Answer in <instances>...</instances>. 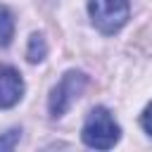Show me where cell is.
I'll return each mask as SVG.
<instances>
[{
    "mask_svg": "<svg viewBox=\"0 0 152 152\" xmlns=\"http://www.w3.org/2000/svg\"><path fill=\"white\" fill-rule=\"evenodd\" d=\"M88 17L100 33L114 36L131 19V0H88Z\"/></svg>",
    "mask_w": 152,
    "mask_h": 152,
    "instance_id": "3",
    "label": "cell"
},
{
    "mask_svg": "<svg viewBox=\"0 0 152 152\" xmlns=\"http://www.w3.org/2000/svg\"><path fill=\"white\" fill-rule=\"evenodd\" d=\"M14 12L7 5H0V48H7L14 38Z\"/></svg>",
    "mask_w": 152,
    "mask_h": 152,
    "instance_id": "6",
    "label": "cell"
},
{
    "mask_svg": "<svg viewBox=\"0 0 152 152\" xmlns=\"http://www.w3.org/2000/svg\"><path fill=\"white\" fill-rule=\"evenodd\" d=\"M19 138H21V128H10L7 133H2V135H0V152L14 150L17 142H19Z\"/></svg>",
    "mask_w": 152,
    "mask_h": 152,
    "instance_id": "7",
    "label": "cell"
},
{
    "mask_svg": "<svg viewBox=\"0 0 152 152\" xmlns=\"http://www.w3.org/2000/svg\"><path fill=\"white\" fill-rule=\"evenodd\" d=\"M48 57V40H45V36L43 33H31L28 36V45H26V59L31 62V64H38V62H43Z\"/></svg>",
    "mask_w": 152,
    "mask_h": 152,
    "instance_id": "5",
    "label": "cell"
},
{
    "mask_svg": "<svg viewBox=\"0 0 152 152\" xmlns=\"http://www.w3.org/2000/svg\"><path fill=\"white\" fill-rule=\"evenodd\" d=\"M88 88V74L78 71V69H69L62 74V78L52 86L50 95H48V112L52 119H59L69 112V107L83 95V90Z\"/></svg>",
    "mask_w": 152,
    "mask_h": 152,
    "instance_id": "2",
    "label": "cell"
},
{
    "mask_svg": "<svg viewBox=\"0 0 152 152\" xmlns=\"http://www.w3.org/2000/svg\"><path fill=\"white\" fill-rule=\"evenodd\" d=\"M24 97V78L12 64L0 66V109H12Z\"/></svg>",
    "mask_w": 152,
    "mask_h": 152,
    "instance_id": "4",
    "label": "cell"
},
{
    "mask_svg": "<svg viewBox=\"0 0 152 152\" xmlns=\"http://www.w3.org/2000/svg\"><path fill=\"white\" fill-rule=\"evenodd\" d=\"M140 126H142V131H145L147 135H152V102L142 109V114H140Z\"/></svg>",
    "mask_w": 152,
    "mask_h": 152,
    "instance_id": "8",
    "label": "cell"
},
{
    "mask_svg": "<svg viewBox=\"0 0 152 152\" xmlns=\"http://www.w3.org/2000/svg\"><path fill=\"white\" fill-rule=\"evenodd\" d=\"M121 138V126L107 107H93L83 121L81 140L93 150H112Z\"/></svg>",
    "mask_w": 152,
    "mask_h": 152,
    "instance_id": "1",
    "label": "cell"
}]
</instances>
